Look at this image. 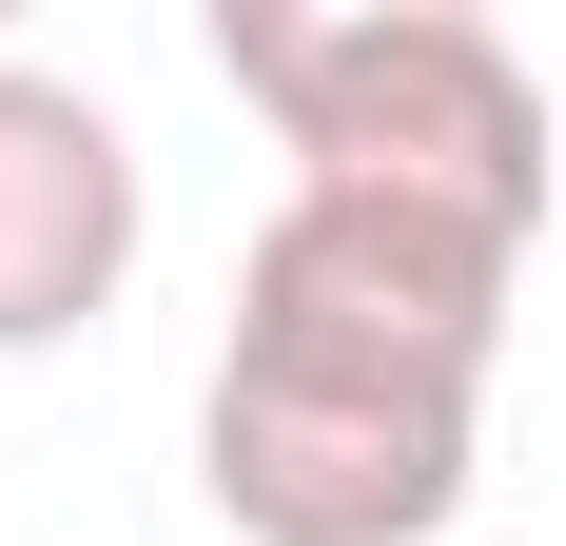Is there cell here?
Segmentation results:
<instances>
[{"mask_svg":"<svg viewBox=\"0 0 566 546\" xmlns=\"http://www.w3.org/2000/svg\"><path fill=\"white\" fill-rule=\"evenodd\" d=\"M216 78L274 117V157L313 196L547 234V78L469 0H216Z\"/></svg>","mask_w":566,"mask_h":546,"instance_id":"obj_2","label":"cell"},{"mask_svg":"<svg viewBox=\"0 0 566 546\" xmlns=\"http://www.w3.org/2000/svg\"><path fill=\"white\" fill-rule=\"evenodd\" d=\"M117 273H137V137H117L78 78L0 59V351L98 332Z\"/></svg>","mask_w":566,"mask_h":546,"instance_id":"obj_3","label":"cell"},{"mask_svg":"<svg viewBox=\"0 0 566 546\" xmlns=\"http://www.w3.org/2000/svg\"><path fill=\"white\" fill-rule=\"evenodd\" d=\"M509 273H527V234L293 176L234 254V332H216V390H196L216 527L234 546H430L469 507Z\"/></svg>","mask_w":566,"mask_h":546,"instance_id":"obj_1","label":"cell"}]
</instances>
